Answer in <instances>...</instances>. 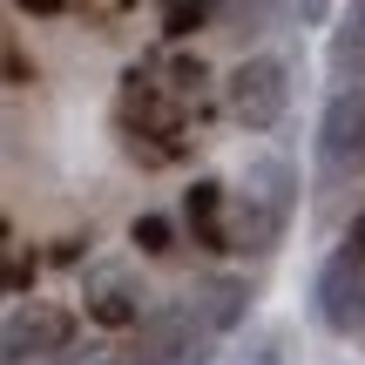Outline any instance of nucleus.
<instances>
[{"instance_id":"10","label":"nucleus","mask_w":365,"mask_h":365,"mask_svg":"<svg viewBox=\"0 0 365 365\" xmlns=\"http://www.w3.org/2000/svg\"><path fill=\"white\" fill-rule=\"evenodd\" d=\"M331 68H339L345 81H352V75H365V0H359L352 14H345V21H339V34H331Z\"/></svg>"},{"instance_id":"8","label":"nucleus","mask_w":365,"mask_h":365,"mask_svg":"<svg viewBox=\"0 0 365 365\" xmlns=\"http://www.w3.org/2000/svg\"><path fill=\"white\" fill-rule=\"evenodd\" d=\"M223 203H230V190H223V182H196L190 196H182V217H190V230L203 237V250H223L230 244V223H223Z\"/></svg>"},{"instance_id":"12","label":"nucleus","mask_w":365,"mask_h":365,"mask_svg":"<svg viewBox=\"0 0 365 365\" xmlns=\"http://www.w3.org/2000/svg\"><path fill=\"white\" fill-rule=\"evenodd\" d=\"M210 7H217V0H163V34H170V41L196 34V27L210 21Z\"/></svg>"},{"instance_id":"14","label":"nucleus","mask_w":365,"mask_h":365,"mask_svg":"<svg viewBox=\"0 0 365 365\" xmlns=\"http://www.w3.org/2000/svg\"><path fill=\"white\" fill-rule=\"evenodd\" d=\"M68 0H21V14H61Z\"/></svg>"},{"instance_id":"7","label":"nucleus","mask_w":365,"mask_h":365,"mask_svg":"<svg viewBox=\"0 0 365 365\" xmlns=\"http://www.w3.org/2000/svg\"><path fill=\"white\" fill-rule=\"evenodd\" d=\"M68 312H48V304H34V312H14L7 318V365H27V359H54V352H68Z\"/></svg>"},{"instance_id":"15","label":"nucleus","mask_w":365,"mask_h":365,"mask_svg":"<svg viewBox=\"0 0 365 365\" xmlns=\"http://www.w3.org/2000/svg\"><path fill=\"white\" fill-rule=\"evenodd\" d=\"M68 365H115V359H108V352H88V359H68Z\"/></svg>"},{"instance_id":"2","label":"nucleus","mask_w":365,"mask_h":365,"mask_svg":"<svg viewBox=\"0 0 365 365\" xmlns=\"http://www.w3.org/2000/svg\"><path fill=\"white\" fill-rule=\"evenodd\" d=\"M210 345H217V325L196 304H156L135 325L129 365H210Z\"/></svg>"},{"instance_id":"4","label":"nucleus","mask_w":365,"mask_h":365,"mask_svg":"<svg viewBox=\"0 0 365 365\" xmlns=\"http://www.w3.org/2000/svg\"><path fill=\"white\" fill-rule=\"evenodd\" d=\"M223 102H230V115L244 122V129H277L291 108V75L277 54H250V61L230 68V81H223Z\"/></svg>"},{"instance_id":"5","label":"nucleus","mask_w":365,"mask_h":365,"mask_svg":"<svg viewBox=\"0 0 365 365\" xmlns=\"http://www.w3.org/2000/svg\"><path fill=\"white\" fill-rule=\"evenodd\" d=\"M318 163L325 176H352L365 170V88H339L318 122Z\"/></svg>"},{"instance_id":"1","label":"nucleus","mask_w":365,"mask_h":365,"mask_svg":"<svg viewBox=\"0 0 365 365\" xmlns=\"http://www.w3.org/2000/svg\"><path fill=\"white\" fill-rule=\"evenodd\" d=\"M291 203H298V176H291L284 156H257L244 170V182H237L230 196V244L237 250H277V237H284L291 223Z\"/></svg>"},{"instance_id":"11","label":"nucleus","mask_w":365,"mask_h":365,"mask_svg":"<svg viewBox=\"0 0 365 365\" xmlns=\"http://www.w3.org/2000/svg\"><path fill=\"white\" fill-rule=\"evenodd\" d=\"M129 244L143 250V257H170V250H176V230H170V217H156V210H143V217L129 223Z\"/></svg>"},{"instance_id":"6","label":"nucleus","mask_w":365,"mask_h":365,"mask_svg":"<svg viewBox=\"0 0 365 365\" xmlns=\"http://www.w3.org/2000/svg\"><path fill=\"white\" fill-rule=\"evenodd\" d=\"M81 304H88V318H95V325H108V331H135L149 318L143 312V291H135V277L122 271V264H95Z\"/></svg>"},{"instance_id":"9","label":"nucleus","mask_w":365,"mask_h":365,"mask_svg":"<svg viewBox=\"0 0 365 365\" xmlns=\"http://www.w3.org/2000/svg\"><path fill=\"white\" fill-rule=\"evenodd\" d=\"M190 304H196L217 331H230L237 318H244V304H250V284H244V277H223V271H217V277H196Z\"/></svg>"},{"instance_id":"16","label":"nucleus","mask_w":365,"mask_h":365,"mask_svg":"<svg viewBox=\"0 0 365 365\" xmlns=\"http://www.w3.org/2000/svg\"><path fill=\"white\" fill-rule=\"evenodd\" d=\"M108 7H129V0H108Z\"/></svg>"},{"instance_id":"3","label":"nucleus","mask_w":365,"mask_h":365,"mask_svg":"<svg viewBox=\"0 0 365 365\" xmlns=\"http://www.w3.org/2000/svg\"><path fill=\"white\" fill-rule=\"evenodd\" d=\"M318 318L331 331H359L365 325V217L345 230V244L318 264V291H312Z\"/></svg>"},{"instance_id":"13","label":"nucleus","mask_w":365,"mask_h":365,"mask_svg":"<svg viewBox=\"0 0 365 365\" xmlns=\"http://www.w3.org/2000/svg\"><path fill=\"white\" fill-rule=\"evenodd\" d=\"M27 284H34V264H27V257H14V264H7V291H14V298H21Z\"/></svg>"}]
</instances>
